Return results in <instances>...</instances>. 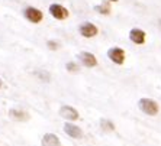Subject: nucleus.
<instances>
[{"label":"nucleus","mask_w":161,"mask_h":146,"mask_svg":"<svg viewBox=\"0 0 161 146\" xmlns=\"http://www.w3.org/2000/svg\"><path fill=\"white\" fill-rule=\"evenodd\" d=\"M138 107L147 116H157L158 112H160V106L153 98H141L138 101Z\"/></svg>","instance_id":"obj_1"},{"label":"nucleus","mask_w":161,"mask_h":146,"mask_svg":"<svg viewBox=\"0 0 161 146\" xmlns=\"http://www.w3.org/2000/svg\"><path fill=\"white\" fill-rule=\"evenodd\" d=\"M23 16H25L26 20H29L31 23H39V22H42V19H44V13H42L39 9L32 8V6H29V8H26L23 10Z\"/></svg>","instance_id":"obj_2"},{"label":"nucleus","mask_w":161,"mask_h":146,"mask_svg":"<svg viewBox=\"0 0 161 146\" xmlns=\"http://www.w3.org/2000/svg\"><path fill=\"white\" fill-rule=\"evenodd\" d=\"M49 13H51L53 18L58 19V20H64V19H67L70 16V12L67 10V8H64L58 3H54L49 6Z\"/></svg>","instance_id":"obj_3"},{"label":"nucleus","mask_w":161,"mask_h":146,"mask_svg":"<svg viewBox=\"0 0 161 146\" xmlns=\"http://www.w3.org/2000/svg\"><path fill=\"white\" fill-rule=\"evenodd\" d=\"M79 32H80V35H81V36L90 39V38H94L96 35L99 34V29L94 26L92 22H84V23H81V25H80Z\"/></svg>","instance_id":"obj_4"},{"label":"nucleus","mask_w":161,"mask_h":146,"mask_svg":"<svg viewBox=\"0 0 161 146\" xmlns=\"http://www.w3.org/2000/svg\"><path fill=\"white\" fill-rule=\"evenodd\" d=\"M108 56L110 58L112 62H115V64H118V65H122L125 62V51L122 48H118V46L109 49Z\"/></svg>","instance_id":"obj_5"},{"label":"nucleus","mask_w":161,"mask_h":146,"mask_svg":"<svg viewBox=\"0 0 161 146\" xmlns=\"http://www.w3.org/2000/svg\"><path fill=\"white\" fill-rule=\"evenodd\" d=\"M64 132H65V133H67L70 138H73V139H81L83 138L81 128L73 124V122H65V123H64Z\"/></svg>","instance_id":"obj_6"},{"label":"nucleus","mask_w":161,"mask_h":146,"mask_svg":"<svg viewBox=\"0 0 161 146\" xmlns=\"http://www.w3.org/2000/svg\"><path fill=\"white\" fill-rule=\"evenodd\" d=\"M77 58H79V60L81 61V64L87 68H93L97 65V58L92 52H86V51H84V52H80L79 55H77Z\"/></svg>","instance_id":"obj_7"},{"label":"nucleus","mask_w":161,"mask_h":146,"mask_svg":"<svg viewBox=\"0 0 161 146\" xmlns=\"http://www.w3.org/2000/svg\"><path fill=\"white\" fill-rule=\"evenodd\" d=\"M60 116L64 117L65 120H70V122H74V120L79 119V112L71 107V106H63L60 109Z\"/></svg>","instance_id":"obj_8"},{"label":"nucleus","mask_w":161,"mask_h":146,"mask_svg":"<svg viewBox=\"0 0 161 146\" xmlns=\"http://www.w3.org/2000/svg\"><path fill=\"white\" fill-rule=\"evenodd\" d=\"M129 39L136 45H144L145 44V32L142 29H132L129 32Z\"/></svg>","instance_id":"obj_9"},{"label":"nucleus","mask_w":161,"mask_h":146,"mask_svg":"<svg viewBox=\"0 0 161 146\" xmlns=\"http://www.w3.org/2000/svg\"><path fill=\"white\" fill-rule=\"evenodd\" d=\"M9 117L12 120H15V122H28L29 120V113L19 109H10L9 110Z\"/></svg>","instance_id":"obj_10"},{"label":"nucleus","mask_w":161,"mask_h":146,"mask_svg":"<svg viewBox=\"0 0 161 146\" xmlns=\"http://www.w3.org/2000/svg\"><path fill=\"white\" fill-rule=\"evenodd\" d=\"M42 146H61V142L55 133H45L41 140Z\"/></svg>","instance_id":"obj_11"},{"label":"nucleus","mask_w":161,"mask_h":146,"mask_svg":"<svg viewBox=\"0 0 161 146\" xmlns=\"http://www.w3.org/2000/svg\"><path fill=\"white\" fill-rule=\"evenodd\" d=\"M100 128L103 132L110 133V132L115 130V124H113V122H110V120H108V119H100Z\"/></svg>","instance_id":"obj_12"},{"label":"nucleus","mask_w":161,"mask_h":146,"mask_svg":"<svg viewBox=\"0 0 161 146\" xmlns=\"http://www.w3.org/2000/svg\"><path fill=\"white\" fill-rule=\"evenodd\" d=\"M94 10L99 12L100 15H109V13H110V6L108 4V0H106V2H103L102 4L94 6Z\"/></svg>","instance_id":"obj_13"},{"label":"nucleus","mask_w":161,"mask_h":146,"mask_svg":"<svg viewBox=\"0 0 161 146\" xmlns=\"http://www.w3.org/2000/svg\"><path fill=\"white\" fill-rule=\"evenodd\" d=\"M65 70H67L68 72H77L80 70V67L75 64V62L70 61V62H67V64H65Z\"/></svg>","instance_id":"obj_14"},{"label":"nucleus","mask_w":161,"mask_h":146,"mask_svg":"<svg viewBox=\"0 0 161 146\" xmlns=\"http://www.w3.org/2000/svg\"><path fill=\"white\" fill-rule=\"evenodd\" d=\"M36 75H38V77H39V78H41L44 82H48L49 80H51V75H49L47 71H44V70H39V71L36 72Z\"/></svg>","instance_id":"obj_15"},{"label":"nucleus","mask_w":161,"mask_h":146,"mask_svg":"<svg viewBox=\"0 0 161 146\" xmlns=\"http://www.w3.org/2000/svg\"><path fill=\"white\" fill-rule=\"evenodd\" d=\"M47 46H48L51 51H57V49L60 48V44H58L57 41H48L47 42Z\"/></svg>","instance_id":"obj_16"},{"label":"nucleus","mask_w":161,"mask_h":146,"mask_svg":"<svg viewBox=\"0 0 161 146\" xmlns=\"http://www.w3.org/2000/svg\"><path fill=\"white\" fill-rule=\"evenodd\" d=\"M2 86H3V81H2V78H0V88H2Z\"/></svg>","instance_id":"obj_17"},{"label":"nucleus","mask_w":161,"mask_h":146,"mask_svg":"<svg viewBox=\"0 0 161 146\" xmlns=\"http://www.w3.org/2000/svg\"><path fill=\"white\" fill-rule=\"evenodd\" d=\"M108 2H118V0H108Z\"/></svg>","instance_id":"obj_18"}]
</instances>
